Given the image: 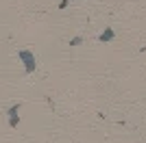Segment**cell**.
Listing matches in <instances>:
<instances>
[{
	"mask_svg": "<svg viewBox=\"0 0 146 143\" xmlns=\"http://www.w3.org/2000/svg\"><path fill=\"white\" fill-rule=\"evenodd\" d=\"M113 37H116L113 28H109V26H107V28H105L103 33H100V37H98V39H100L103 43H109V41H113Z\"/></svg>",
	"mask_w": 146,
	"mask_h": 143,
	"instance_id": "3957f363",
	"label": "cell"
},
{
	"mask_svg": "<svg viewBox=\"0 0 146 143\" xmlns=\"http://www.w3.org/2000/svg\"><path fill=\"white\" fill-rule=\"evenodd\" d=\"M7 115H9V126H11V128H18V124H20V104H13Z\"/></svg>",
	"mask_w": 146,
	"mask_h": 143,
	"instance_id": "7a4b0ae2",
	"label": "cell"
},
{
	"mask_svg": "<svg viewBox=\"0 0 146 143\" xmlns=\"http://www.w3.org/2000/svg\"><path fill=\"white\" fill-rule=\"evenodd\" d=\"M81 41H83V39H81V37H74L72 41H70V46H81Z\"/></svg>",
	"mask_w": 146,
	"mask_h": 143,
	"instance_id": "5b68a950",
	"label": "cell"
},
{
	"mask_svg": "<svg viewBox=\"0 0 146 143\" xmlns=\"http://www.w3.org/2000/svg\"><path fill=\"white\" fill-rule=\"evenodd\" d=\"M70 2H72V0H61V2H59V9L63 11V9H66V7L70 5Z\"/></svg>",
	"mask_w": 146,
	"mask_h": 143,
	"instance_id": "277c9868",
	"label": "cell"
},
{
	"mask_svg": "<svg viewBox=\"0 0 146 143\" xmlns=\"http://www.w3.org/2000/svg\"><path fill=\"white\" fill-rule=\"evenodd\" d=\"M18 56H20V61L24 63V72L26 74H33V72L37 70V59H35V54L31 52V50H20Z\"/></svg>",
	"mask_w": 146,
	"mask_h": 143,
	"instance_id": "6da1fadb",
	"label": "cell"
}]
</instances>
